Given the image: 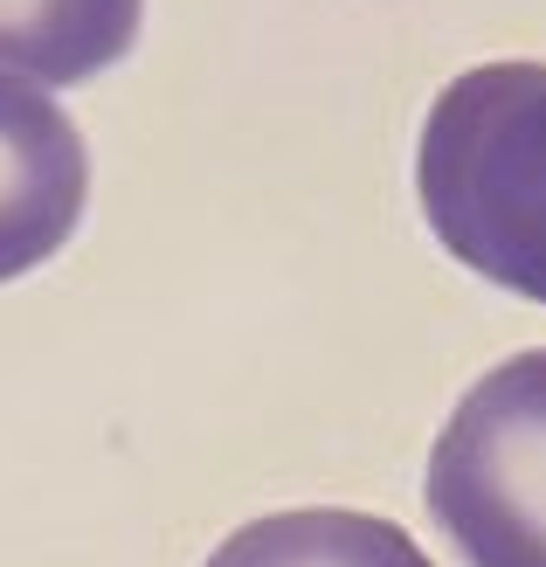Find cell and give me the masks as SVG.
Returning a JSON list of instances; mask_svg holds the SVG:
<instances>
[{
	"instance_id": "obj_4",
	"label": "cell",
	"mask_w": 546,
	"mask_h": 567,
	"mask_svg": "<svg viewBox=\"0 0 546 567\" xmlns=\"http://www.w3.org/2000/svg\"><path fill=\"white\" fill-rule=\"evenodd\" d=\"M138 35V0H0V70L55 91L111 70Z\"/></svg>"
},
{
	"instance_id": "obj_3",
	"label": "cell",
	"mask_w": 546,
	"mask_h": 567,
	"mask_svg": "<svg viewBox=\"0 0 546 567\" xmlns=\"http://www.w3.org/2000/svg\"><path fill=\"white\" fill-rule=\"evenodd\" d=\"M91 187V159L70 111L0 70V284L28 277L70 243Z\"/></svg>"
},
{
	"instance_id": "obj_1",
	"label": "cell",
	"mask_w": 546,
	"mask_h": 567,
	"mask_svg": "<svg viewBox=\"0 0 546 567\" xmlns=\"http://www.w3.org/2000/svg\"><path fill=\"white\" fill-rule=\"evenodd\" d=\"M415 194L464 270L546 305V63L456 76L429 104Z\"/></svg>"
},
{
	"instance_id": "obj_5",
	"label": "cell",
	"mask_w": 546,
	"mask_h": 567,
	"mask_svg": "<svg viewBox=\"0 0 546 567\" xmlns=\"http://www.w3.org/2000/svg\"><path fill=\"white\" fill-rule=\"evenodd\" d=\"M208 567H429V554L373 513H270L228 533Z\"/></svg>"
},
{
	"instance_id": "obj_2",
	"label": "cell",
	"mask_w": 546,
	"mask_h": 567,
	"mask_svg": "<svg viewBox=\"0 0 546 567\" xmlns=\"http://www.w3.org/2000/svg\"><path fill=\"white\" fill-rule=\"evenodd\" d=\"M422 492L464 567H546V353H512L456 402Z\"/></svg>"
}]
</instances>
